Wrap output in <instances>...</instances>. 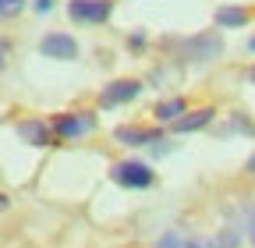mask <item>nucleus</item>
Instances as JSON below:
<instances>
[{
    "label": "nucleus",
    "mask_w": 255,
    "mask_h": 248,
    "mask_svg": "<svg viewBox=\"0 0 255 248\" xmlns=\"http://www.w3.org/2000/svg\"><path fill=\"white\" fill-rule=\"evenodd\" d=\"M174 46H181L184 60H195V64H209L223 53V39L216 32H199V36H188V39H177Z\"/></svg>",
    "instance_id": "1"
},
{
    "label": "nucleus",
    "mask_w": 255,
    "mask_h": 248,
    "mask_svg": "<svg viewBox=\"0 0 255 248\" xmlns=\"http://www.w3.org/2000/svg\"><path fill=\"white\" fill-rule=\"evenodd\" d=\"M142 92V82L138 78H114L103 92H100V107L110 110V107H121V103H131Z\"/></svg>",
    "instance_id": "4"
},
{
    "label": "nucleus",
    "mask_w": 255,
    "mask_h": 248,
    "mask_svg": "<svg viewBox=\"0 0 255 248\" xmlns=\"http://www.w3.org/2000/svg\"><path fill=\"white\" fill-rule=\"evenodd\" d=\"M50 7H53V0H36V11H43V14H46Z\"/></svg>",
    "instance_id": "15"
},
{
    "label": "nucleus",
    "mask_w": 255,
    "mask_h": 248,
    "mask_svg": "<svg viewBox=\"0 0 255 248\" xmlns=\"http://www.w3.org/2000/svg\"><path fill=\"white\" fill-rule=\"evenodd\" d=\"M110 177H114V184H121V188H149L156 174L142 160H121V163L110 167Z\"/></svg>",
    "instance_id": "2"
},
{
    "label": "nucleus",
    "mask_w": 255,
    "mask_h": 248,
    "mask_svg": "<svg viewBox=\"0 0 255 248\" xmlns=\"http://www.w3.org/2000/svg\"><path fill=\"white\" fill-rule=\"evenodd\" d=\"M216 117V110L213 107H199V110H188L177 124H174V131L177 135H184V131H199V128H206V124Z\"/></svg>",
    "instance_id": "9"
},
{
    "label": "nucleus",
    "mask_w": 255,
    "mask_h": 248,
    "mask_svg": "<svg viewBox=\"0 0 255 248\" xmlns=\"http://www.w3.org/2000/svg\"><path fill=\"white\" fill-rule=\"evenodd\" d=\"M184 248H206V245H199V241H184Z\"/></svg>",
    "instance_id": "18"
},
{
    "label": "nucleus",
    "mask_w": 255,
    "mask_h": 248,
    "mask_svg": "<svg viewBox=\"0 0 255 248\" xmlns=\"http://www.w3.org/2000/svg\"><path fill=\"white\" fill-rule=\"evenodd\" d=\"M248 50H252V53H255V36H252V39H248Z\"/></svg>",
    "instance_id": "20"
},
{
    "label": "nucleus",
    "mask_w": 255,
    "mask_h": 248,
    "mask_svg": "<svg viewBox=\"0 0 255 248\" xmlns=\"http://www.w3.org/2000/svg\"><path fill=\"white\" fill-rule=\"evenodd\" d=\"M252 82H255V68H252Z\"/></svg>",
    "instance_id": "21"
},
{
    "label": "nucleus",
    "mask_w": 255,
    "mask_h": 248,
    "mask_svg": "<svg viewBox=\"0 0 255 248\" xmlns=\"http://www.w3.org/2000/svg\"><path fill=\"white\" fill-rule=\"evenodd\" d=\"M248 170H255V152H252V156H248Z\"/></svg>",
    "instance_id": "19"
},
{
    "label": "nucleus",
    "mask_w": 255,
    "mask_h": 248,
    "mask_svg": "<svg viewBox=\"0 0 255 248\" xmlns=\"http://www.w3.org/2000/svg\"><path fill=\"white\" fill-rule=\"evenodd\" d=\"M114 138L121 145H152V142H159V128H131V124H121V128H114Z\"/></svg>",
    "instance_id": "8"
},
{
    "label": "nucleus",
    "mask_w": 255,
    "mask_h": 248,
    "mask_svg": "<svg viewBox=\"0 0 255 248\" xmlns=\"http://www.w3.org/2000/svg\"><path fill=\"white\" fill-rule=\"evenodd\" d=\"M152 114H156L159 121H170V124H177V121L188 114V107H184V100H181V96H170V100H159Z\"/></svg>",
    "instance_id": "11"
},
{
    "label": "nucleus",
    "mask_w": 255,
    "mask_h": 248,
    "mask_svg": "<svg viewBox=\"0 0 255 248\" xmlns=\"http://www.w3.org/2000/svg\"><path fill=\"white\" fill-rule=\"evenodd\" d=\"M18 135H21L28 145H36V149H46V145L53 142V128H46V121H39V117L18 121Z\"/></svg>",
    "instance_id": "7"
},
{
    "label": "nucleus",
    "mask_w": 255,
    "mask_h": 248,
    "mask_svg": "<svg viewBox=\"0 0 255 248\" xmlns=\"http://www.w3.org/2000/svg\"><path fill=\"white\" fill-rule=\"evenodd\" d=\"M128 46H135V50H142V46H145V36H135V39H128Z\"/></svg>",
    "instance_id": "16"
},
{
    "label": "nucleus",
    "mask_w": 255,
    "mask_h": 248,
    "mask_svg": "<svg viewBox=\"0 0 255 248\" xmlns=\"http://www.w3.org/2000/svg\"><path fill=\"white\" fill-rule=\"evenodd\" d=\"M216 25L220 28H245L248 25V11L245 7H234V4H223V7H216Z\"/></svg>",
    "instance_id": "10"
},
{
    "label": "nucleus",
    "mask_w": 255,
    "mask_h": 248,
    "mask_svg": "<svg viewBox=\"0 0 255 248\" xmlns=\"http://www.w3.org/2000/svg\"><path fill=\"white\" fill-rule=\"evenodd\" d=\"M68 14L75 21H89V25H100L114 14V0H71Z\"/></svg>",
    "instance_id": "5"
},
{
    "label": "nucleus",
    "mask_w": 255,
    "mask_h": 248,
    "mask_svg": "<svg viewBox=\"0 0 255 248\" xmlns=\"http://www.w3.org/2000/svg\"><path fill=\"white\" fill-rule=\"evenodd\" d=\"M96 128V117L89 110H78V114H57L53 117V135L57 138H82Z\"/></svg>",
    "instance_id": "3"
},
{
    "label": "nucleus",
    "mask_w": 255,
    "mask_h": 248,
    "mask_svg": "<svg viewBox=\"0 0 255 248\" xmlns=\"http://www.w3.org/2000/svg\"><path fill=\"white\" fill-rule=\"evenodd\" d=\"M245 224H248V238L255 245V206H245Z\"/></svg>",
    "instance_id": "14"
},
{
    "label": "nucleus",
    "mask_w": 255,
    "mask_h": 248,
    "mask_svg": "<svg viewBox=\"0 0 255 248\" xmlns=\"http://www.w3.org/2000/svg\"><path fill=\"white\" fill-rule=\"evenodd\" d=\"M39 53L50 57V60H75L78 57V43L68 32H46L39 39Z\"/></svg>",
    "instance_id": "6"
},
{
    "label": "nucleus",
    "mask_w": 255,
    "mask_h": 248,
    "mask_svg": "<svg viewBox=\"0 0 255 248\" xmlns=\"http://www.w3.org/2000/svg\"><path fill=\"white\" fill-rule=\"evenodd\" d=\"M4 60H7V43L0 39V68H4Z\"/></svg>",
    "instance_id": "17"
},
{
    "label": "nucleus",
    "mask_w": 255,
    "mask_h": 248,
    "mask_svg": "<svg viewBox=\"0 0 255 248\" xmlns=\"http://www.w3.org/2000/svg\"><path fill=\"white\" fill-rule=\"evenodd\" d=\"M25 7V0H0V18H14Z\"/></svg>",
    "instance_id": "12"
},
{
    "label": "nucleus",
    "mask_w": 255,
    "mask_h": 248,
    "mask_svg": "<svg viewBox=\"0 0 255 248\" xmlns=\"http://www.w3.org/2000/svg\"><path fill=\"white\" fill-rule=\"evenodd\" d=\"M213 248H238V234H231V231L220 234V238L213 241Z\"/></svg>",
    "instance_id": "13"
}]
</instances>
